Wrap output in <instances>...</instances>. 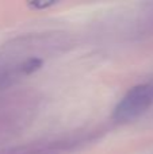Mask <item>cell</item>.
<instances>
[{
	"mask_svg": "<svg viewBox=\"0 0 153 154\" xmlns=\"http://www.w3.org/2000/svg\"><path fill=\"white\" fill-rule=\"evenodd\" d=\"M153 106V82H142L132 87L114 109L118 123H132L141 118Z\"/></svg>",
	"mask_w": 153,
	"mask_h": 154,
	"instance_id": "cell-1",
	"label": "cell"
},
{
	"mask_svg": "<svg viewBox=\"0 0 153 154\" xmlns=\"http://www.w3.org/2000/svg\"><path fill=\"white\" fill-rule=\"evenodd\" d=\"M76 146V139L72 138H54L43 141H33L29 143L19 145L5 149L0 154H65Z\"/></svg>",
	"mask_w": 153,
	"mask_h": 154,
	"instance_id": "cell-2",
	"label": "cell"
}]
</instances>
